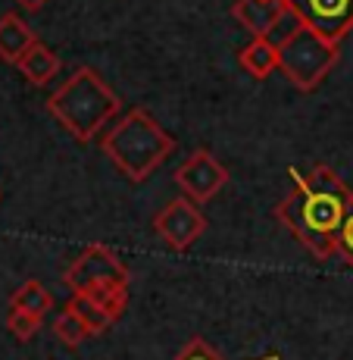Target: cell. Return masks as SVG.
<instances>
[{"label": "cell", "mask_w": 353, "mask_h": 360, "mask_svg": "<svg viewBox=\"0 0 353 360\" xmlns=\"http://www.w3.org/2000/svg\"><path fill=\"white\" fill-rule=\"evenodd\" d=\"M291 179H294V191L281 198V204L275 207V219L319 263L338 257L341 254L338 232H341V223L347 217L350 191L341 195V191L313 188L297 169H291Z\"/></svg>", "instance_id": "1"}, {"label": "cell", "mask_w": 353, "mask_h": 360, "mask_svg": "<svg viewBox=\"0 0 353 360\" xmlns=\"http://www.w3.org/2000/svg\"><path fill=\"white\" fill-rule=\"evenodd\" d=\"M338 63V44L297 22L279 41V69L297 91H316Z\"/></svg>", "instance_id": "5"}, {"label": "cell", "mask_w": 353, "mask_h": 360, "mask_svg": "<svg viewBox=\"0 0 353 360\" xmlns=\"http://www.w3.org/2000/svg\"><path fill=\"white\" fill-rule=\"evenodd\" d=\"M300 25L322 34L325 41L341 44L353 29V0H281Z\"/></svg>", "instance_id": "6"}, {"label": "cell", "mask_w": 353, "mask_h": 360, "mask_svg": "<svg viewBox=\"0 0 353 360\" xmlns=\"http://www.w3.org/2000/svg\"><path fill=\"white\" fill-rule=\"evenodd\" d=\"M53 332H57V338L69 348H79L85 338H91V329L85 326V320H81V314L75 310V304L69 301L63 310L57 314V320H53Z\"/></svg>", "instance_id": "14"}, {"label": "cell", "mask_w": 353, "mask_h": 360, "mask_svg": "<svg viewBox=\"0 0 353 360\" xmlns=\"http://www.w3.org/2000/svg\"><path fill=\"white\" fill-rule=\"evenodd\" d=\"M100 148L128 182H144L169 160V154L175 150V138L147 110L135 107L119 116L113 129L103 131Z\"/></svg>", "instance_id": "3"}, {"label": "cell", "mask_w": 353, "mask_h": 360, "mask_svg": "<svg viewBox=\"0 0 353 360\" xmlns=\"http://www.w3.org/2000/svg\"><path fill=\"white\" fill-rule=\"evenodd\" d=\"M10 307L13 310H22V314H32V316H41V320H44V314L53 307V295L47 292V288L41 285L38 279H29L25 285H19L16 292H13Z\"/></svg>", "instance_id": "13"}, {"label": "cell", "mask_w": 353, "mask_h": 360, "mask_svg": "<svg viewBox=\"0 0 353 360\" xmlns=\"http://www.w3.org/2000/svg\"><path fill=\"white\" fill-rule=\"evenodd\" d=\"M34 44H38L34 32L16 16V13H6V16H0V60H4V63L16 66Z\"/></svg>", "instance_id": "10"}, {"label": "cell", "mask_w": 353, "mask_h": 360, "mask_svg": "<svg viewBox=\"0 0 353 360\" xmlns=\"http://www.w3.org/2000/svg\"><path fill=\"white\" fill-rule=\"evenodd\" d=\"M234 19L244 25L253 38H275V29H281V22H288L291 13L281 0H238L232 6Z\"/></svg>", "instance_id": "9"}, {"label": "cell", "mask_w": 353, "mask_h": 360, "mask_svg": "<svg viewBox=\"0 0 353 360\" xmlns=\"http://www.w3.org/2000/svg\"><path fill=\"white\" fill-rule=\"evenodd\" d=\"M175 182L185 191V198H191L194 204H206L225 188L228 169L210 150H194V154L175 169Z\"/></svg>", "instance_id": "8"}, {"label": "cell", "mask_w": 353, "mask_h": 360, "mask_svg": "<svg viewBox=\"0 0 353 360\" xmlns=\"http://www.w3.org/2000/svg\"><path fill=\"white\" fill-rule=\"evenodd\" d=\"M172 360H222V357H219V351L210 348L204 338H191V342L185 345ZM257 360H281V354L275 351V354H266V357H257Z\"/></svg>", "instance_id": "17"}, {"label": "cell", "mask_w": 353, "mask_h": 360, "mask_svg": "<svg viewBox=\"0 0 353 360\" xmlns=\"http://www.w3.org/2000/svg\"><path fill=\"white\" fill-rule=\"evenodd\" d=\"M6 329L13 332L16 342H32L41 329V316H32V314H22V310H13L6 314Z\"/></svg>", "instance_id": "16"}, {"label": "cell", "mask_w": 353, "mask_h": 360, "mask_svg": "<svg viewBox=\"0 0 353 360\" xmlns=\"http://www.w3.org/2000/svg\"><path fill=\"white\" fill-rule=\"evenodd\" d=\"M16 69L25 75V82H32L34 88H44L47 82L60 72V57L51 51V47H44L38 41V44H34L32 51L16 63Z\"/></svg>", "instance_id": "12"}, {"label": "cell", "mask_w": 353, "mask_h": 360, "mask_svg": "<svg viewBox=\"0 0 353 360\" xmlns=\"http://www.w3.org/2000/svg\"><path fill=\"white\" fill-rule=\"evenodd\" d=\"M338 248H341L344 263L353 269V191H350V198H347V217H344L341 232H338Z\"/></svg>", "instance_id": "18"}, {"label": "cell", "mask_w": 353, "mask_h": 360, "mask_svg": "<svg viewBox=\"0 0 353 360\" xmlns=\"http://www.w3.org/2000/svg\"><path fill=\"white\" fill-rule=\"evenodd\" d=\"M119 94L94 72L91 66H79L72 75L47 98L51 116L79 144H88L107 129L113 116H119Z\"/></svg>", "instance_id": "2"}, {"label": "cell", "mask_w": 353, "mask_h": 360, "mask_svg": "<svg viewBox=\"0 0 353 360\" xmlns=\"http://www.w3.org/2000/svg\"><path fill=\"white\" fill-rule=\"evenodd\" d=\"M238 63L253 79H269L279 69V44L269 38H253L244 51L238 53Z\"/></svg>", "instance_id": "11"}, {"label": "cell", "mask_w": 353, "mask_h": 360, "mask_svg": "<svg viewBox=\"0 0 353 360\" xmlns=\"http://www.w3.org/2000/svg\"><path fill=\"white\" fill-rule=\"evenodd\" d=\"M154 232L169 248L185 251L206 232V217L200 213V204H194L191 198H175L154 217Z\"/></svg>", "instance_id": "7"}, {"label": "cell", "mask_w": 353, "mask_h": 360, "mask_svg": "<svg viewBox=\"0 0 353 360\" xmlns=\"http://www.w3.org/2000/svg\"><path fill=\"white\" fill-rule=\"evenodd\" d=\"M16 4L25 6L29 13H38V10H44V6H47V0H16Z\"/></svg>", "instance_id": "19"}, {"label": "cell", "mask_w": 353, "mask_h": 360, "mask_svg": "<svg viewBox=\"0 0 353 360\" xmlns=\"http://www.w3.org/2000/svg\"><path fill=\"white\" fill-rule=\"evenodd\" d=\"M72 304H75V310L81 314V320H85V326L91 329V335H100V332H107L109 326H113V316L107 314V310L100 307L97 301H91V297H79V295H72Z\"/></svg>", "instance_id": "15"}, {"label": "cell", "mask_w": 353, "mask_h": 360, "mask_svg": "<svg viewBox=\"0 0 353 360\" xmlns=\"http://www.w3.org/2000/svg\"><path fill=\"white\" fill-rule=\"evenodd\" d=\"M63 282L72 295L97 301L113 320H119L128 304V269L107 245H88L69 263Z\"/></svg>", "instance_id": "4"}]
</instances>
